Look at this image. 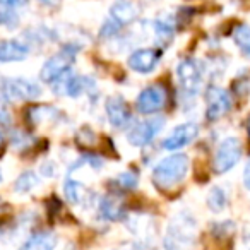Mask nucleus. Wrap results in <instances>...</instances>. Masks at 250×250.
<instances>
[{"instance_id": "nucleus-1", "label": "nucleus", "mask_w": 250, "mask_h": 250, "mask_svg": "<svg viewBox=\"0 0 250 250\" xmlns=\"http://www.w3.org/2000/svg\"><path fill=\"white\" fill-rule=\"evenodd\" d=\"M197 240V221L188 211H178L165 231V250H192Z\"/></svg>"}, {"instance_id": "nucleus-2", "label": "nucleus", "mask_w": 250, "mask_h": 250, "mask_svg": "<svg viewBox=\"0 0 250 250\" xmlns=\"http://www.w3.org/2000/svg\"><path fill=\"white\" fill-rule=\"evenodd\" d=\"M187 171H188L187 154H184V153L171 154V156L161 160L160 163L154 167L151 180H153L154 187L167 192V190H170V188L177 187L185 178Z\"/></svg>"}, {"instance_id": "nucleus-3", "label": "nucleus", "mask_w": 250, "mask_h": 250, "mask_svg": "<svg viewBox=\"0 0 250 250\" xmlns=\"http://www.w3.org/2000/svg\"><path fill=\"white\" fill-rule=\"evenodd\" d=\"M77 52H79V48L74 43L62 46L55 55H52L43 63L42 70H40V79L45 84H55L65 76H69L70 69L76 62Z\"/></svg>"}, {"instance_id": "nucleus-4", "label": "nucleus", "mask_w": 250, "mask_h": 250, "mask_svg": "<svg viewBox=\"0 0 250 250\" xmlns=\"http://www.w3.org/2000/svg\"><path fill=\"white\" fill-rule=\"evenodd\" d=\"M243 153L242 141L238 137H226L219 143L218 149L212 158V168H214V173L223 175L226 171H229L236 163L240 161Z\"/></svg>"}, {"instance_id": "nucleus-5", "label": "nucleus", "mask_w": 250, "mask_h": 250, "mask_svg": "<svg viewBox=\"0 0 250 250\" xmlns=\"http://www.w3.org/2000/svg\"><path fill=\"white\" fill-rule=\"evenodd\" d=\"M177 77L180 89L187 96H195L202 86V67L197 60L184 59L177 65Z\"/></svg>"}, {"instance_id": "nucleus-6", "label": "nucleus", "mask_w": 250, "mask_h": 250, "mask_svg": "<svg viewBox=\"0 0 250 250\" xmlns=\"http://www.w3.org/2000/svg\"><path fill=\"white\" fill-rule=\"evenodd\" d=\"M4 96L12 101H31L42 96V87L38 83L22 77H12V79H4L2 84Z\"/></svg>"}, {"instance_id": "nucleus-7", "label": "nucleus", "mask_w": 250, "mask_h": 250, "mask_svg": "<svg viewBox=\"0 0 250 250\" xmlns=\"http://www.w3.org/2000/svg\"><path fill=\"white\" fill-rule=\"evenodd\" d=\"M163 127H165V118L161 117H153L149 120H143L130 127L129 134H127V139L136 147L146 146V144H149L161 132Z\"/></svg>"}, {"instance_id": "nucleus-8", "label": "nucleus", "mask_w": 250, "mask_h": 250, "mask_svg": "<svg viewBox=\"0 0 250 250\" xmlns=\"http://www.w3.org/2000/svg\"><path fill=\"white\" fill-rule=\"evenodd\" d=\"M231 110V96L218 86H209L206 91V118L216 122Z\"/></svg>"}, {"instance_id": "nucleus-9", "label": "nucleus", "mask_w": 250, "mask_h": 250, "mask_svg": "<svg viewBox=\"0 0 250 250\" xmlns=\"http://www.w3.org/2000/svg\"><path fill=\"white\" fill-rule=\"evenodd\" d=\"M165 103H167V91L160 84L144 87L136 100L137 111L143 115L156 113V111H160L165 106Z\"/></svg>"}, {"instance_id": "nucleus-10", "label": "nucleus", "mask_w": 250, "mask_h": 250, "mask_svg": "<svg viewBox=\"0 0 250 250\" xmlns=\"http://www.w3.org/2000/svg\"><path fill=\"white\" fill-rule=\"evenodd\" d=\"M127 228L130 229L134 236L143 243L144 247H149L156 240V225L151 216L146 214H134L127 218Z\"/></svg>"}, {"instance_id": "nucleus-11", "label": "nucleus", "mask_w": 250, "mask_h": 250, "mask_svg": "<svg viewBox=\"0 0 250 250\" xmlns=\"http://www.w3.org/2000/svg\"><path fill=\"white\" fill-rule=\"evenodd\" d=\"M104 111H106V117L110 120V125L115 127V129L122 130L125 127H129L130 120H132V115H130L129 104L122 96L115 94V96H110L106 100V104H104Z\"/></svg>"}, {"instance_id": "nucleus-12", "label": "nucleus", "mask_w": 250, "mask_h": 250, "mask_svg": "<svg viewBox=\"0 0 250 250\" xmlns=\"http://www.w3.org/2000/svg\"><path fill=\"white\" fill-rule=\"evenodd\" d=\"M199 134V125L195 122H185V124L177 125L170 132V136L165 137L163 147L167 151H178L190 144L192 141L197 137Z\"/></svg>"}, {"instance_id": "nucleus-13", "label": "nucleus", "mask_w": 250, "mask_h": 250, "mask_svg": "<svg viewBox=\"0 0 250 250\" xmlns=\"http://www.w3.org/2000/svg\"><path fill=\"white\" fill-rule=\"evenodd\" d=\"M161 59V53L154 48H139L136 52L130 53L129 60V67L134 70V72H139V74H149L153 72L154 69L158 67Z\"/></svg>"}, {"instance_id": "nucleus-14", "label": "nucleus", "mask_w": 250, "mask_h": 250, "mask_svg": "<svg viewBox=\"0 0 250 250\" xmlns=\"http://www.w3.org/2000/svg\"><path fill=\"white\" fill-rule=\"evenodd\" d=\"M31 53V48L21 40H4L0 42V62H22Z\"/></svg>"}, {"instance_id": "nucleus-15", "label": "nucleus", "mask_w": 250, "mask_h": 250, "mask_svg": "<svg viewBox=\"0 0 250 250\" xmlns=\"http://www.w3.org/2000/svg\"><path fill=\"white\" fill-rule=\"evenodd\" d=\"M139 18V7L132 0H117L110 7V19H113L122 28Z\"/></svg>"}, {"instance_id": "nucleus-16", "label": "nucleus", "mask_w": 250, "mask_h": 250, "mask_svg": "<svg viewBox=\"0 0 250 250\" xmlns=\"http://www.w3.org/2000/svg\"><path fill=\"white\" fill-rule=\"evenodd\" d=\"M100 214L108 221H118L125 218V204L122 195L108 194L100 201Z\"/></svg>"}, {"instance_id": "nucleus-17", "label": "nucleus", "mask_w": 250, "mask_h": 250, "mask_svg": "<svg viewBox=\"0 0 250 250\" xmlns=\"http://www.w3.org/2000/svg\"><path fill=\"white\" fill-rule=\"evenodd\" d=\"M57 236L52 231H36L19 247V250H55Z\"/></svg>"}, {"instance_id": "nucleus-18", "label": "nucleus", "mask_w": 250, "mask_h": 250, "mask_svg": "<svg viewBox=\"0 0 250 250\" xmlns=\"http://www.w3.org/2000/svg\"><path fill=\"white\" fill-rule=\"evenodd\" d=\"M63 194H65V199L74 206H79V204H86L89 202L91 194L87 192V188L84 187L81 182L74 180V178H67L65 184H63Z\"/></svg>"}, {"instance_id": "nucleus-19", "label": "nucleus", "mask_w": 250, "mask_h": 250, "mask_svg": "<svg viewBox=\"0 0 250 250\" xmlns=\"http://www.w3.org/2000/svg\"><path fill=\"white\" fill-rule=\"evenodd\" d=\"M175 19L171 16H165V18H158L153 21V31H154V36H156V42L158 43H167L171 42L173 38V33H175Z\"/></svg>"}, {"instance_id": "nucleus-20", "label": "nucleus", "mask_w": 250, "mask_h": 250, "mask_svg": "<svg viewBox=\"0 0 250 250\" xmlns=\"http://www.w3.org/2000/svg\"><path fill=\"white\" fill-rule=\"evenodd\" d=\"M228 204V197L223 187H212L208 194V206L212 212H221Z\"/></svg>"}, {"instance_id": "nucleus-21", "label": "nucleus", "mask_w": 250, "mask_h": 250, "mask_svg": "<svg viewBox=\"0 0 250 250\" xmlns=\"http://www.w3.org/2000/svg\"><path fill=\"white\" fill-rule=\"evenodd\" d=\"M40 184V178L35 171H24L21 177H18V180L14 182V190L18 194H28L31 192L36 185Z\"/></svg>"}, {"instance_id": "nucleus-22", "label": "nucleus", "mask_w": 250, "mask_h": 250, "mask_svg": "<svg viewBox=\"0 0 250 250\" xmlns=\"http://www.w3.org/2000/svg\"><path fill=\"white\" fill-rule=\"evenodd\" d=\"M233 40L238 45V48L242 50V53L250 59V26L242 24L233 31Z\"/></svg>"}, {"instance_id": "nucleus-23", "label": "nucleus", "mask_w": 250, "mask_h": 250, "mask_svg": "<svg viewBox=\"0 0 250 250\" xmlns=\"http://www.w3.org/2000/svg\"><path fill=\"white\" fill-rule=\"evenodd\" d=\"M19 24V16L14 9H0V26H5L7 29H14Z\"/></svg>"}, {"instance_id": "nucleus-24", "label": "nucleus", "mask_w": 250, "mask_h": 250, "mask_svg": "<svg viewBox=\"0 0 250 250\" xmlns=\"http://www.w3.org/2000/svg\"><path fill=\"white\" fill-rule=\"evenodd\" d=\"M137 182H139V177H137L134 171H124L117 177V184L120 188L124 190H132V188L137 187Z\"/></svg>"}, {"instance_id": "nucleus-25", "label": "nucleus", "mask_w": 250, "mask_h": 250, "mask_svg": "<svg viewBox=\"0 0 250 250\" xmlns=\"http://www.w3.org/2000/svg\"><path fill=\"white\" fill-rule=\"evenodd\" d=\"M120 31H122L120 24H117L113 19H106V21L103 22V26H101V29H100V36H101V38H104V40H113Z\"/></svg>"}, {"instance_id": "nucleus-26", "label": "nucleus", "mask_w": 250, "mask_h": 250, "mask_svg": "<svg viewBox=\"0 0 250 250\" xmlns=\"http://www.w3.org/2000/svg\"><path fill=\"white\" fill-rule=\"evenodd\" d=\"M29 0H0V4L5 5L9 9H18V7H22V5L28 4Z\"/></svg>"}, {"instance_id": "nucleus-27", "label": "nucleus", "mask_w": 250, "mask_h": 250, "mask_svg": "<svg viewBox=\"0 0 250 250\" xmlns=\"http://www.w3.org/2000/svg\"><path fill=\"white\" fill-rule=\"evenodd\" d=\"M243 185H245L247 190H250V160L245 165V170H243Z\"/></svg>"}, {"instance_id": "nucleus-28", "label": "nucleus", "mask_w": 250, "mask_h": 250, "mask_svg": "<svg viewBox=\"0 0 250 250\" xmlns=\"http://www.w3.org/2000/svg\"><path fill=\"white\" fill-rule=\"evenodd\" d=\"M125 250H146V247L137 242V243H129V245L125 247Z\"/></svg>"}, {"instance_id": "nucleus-29", "label": "nucleus", "mask_w": 250, "mask_h": 250, "mask_svg": "<svg viewBox=\"0 0 250 250\" xmlns=\"http://www.w3.org/2000/svg\"><path fill=\"white\" fill-rule=\"evenodd\" d=\"M40 4L46 5V7H55V5H59L60 0H38Z\"/></svg>"}, {"instance_id": "nucleus-30", "label": "nucleus", "mask_w": 250, "mask_h": 250, "mask_svg": "<svg viewBox=\"0 0 250 250\" xmlns=\"http://www.w3.org/2000/svg\"><path fill=\"white\" fill-rule=\"evenodd\" d=\"M243 250H250V233L243 240Z\"/></svg>"}, {"instance_id": "nucleus-31", "label": "nucleus", "mask_w": 250, "mask_h": 250, "mask_svg": "<svg viewBox=\"0 0 250 250\" xmlns=\"http://www.w3.org/2000/svg\"><path fill=\"white\" fill-rule=\"evenodd\" d=\"M2 146H4V134L0 130V149H2Z\"/></svg>"}, {"instance_id": "nucleus-32", "label": "nucleus", "mask_w": 250, "mask_h": 250, "mask_svg": "<svg viewBox=\"0 0 250 250\" xmlns=\"http://www.w3.org/2000/svg\"><path fill=\"white\" fill-rule=\"evenodd\" d=\"M247 130H249V136H250V117H249V122H247Z\"/></svg>"}, {"instance_id": "nucleus-33", "label": "nucleus", "mask_w": 250, "mask_h": 250, "mask_svg": "<svg viewBox=\"0 0 250 250\" xmlns=\"http://www.w3.org/2000/svg\"><path fill=\"white\" fill-rule=\"evenodd\" d=\"M2 180H4V173H2V170H0V184H2Z\"/></svg>"}, {"instance_id": "nucleus-34", "label": "nucleus", "mask_w": 250, "mask_h": 250, "mask_svg": "<svg viewBox=\"0 0 250 250\" xmlns=\"http://www.w3.org/2000/svg\"><path fill=\"white\" fill-rule=\"evenodd\" d=\"M65 250H74V249H70V247H67V249Z\"/></svg>"}, {"instance_id": "nucleus-35", "label": "nucleus", "mask_w": 250, "mask_h": 250, "mask_svg": "<svg viewBox=\"0 0 250 250\" xmlns=\"http://www.w3.org/2000/svg\"><path fill=\"white\" fill-rule=\"evenodd\" d=\"M0 206H2V201H0Z\"/></svg>"}, {"instance_id": "nucleus-36", "label": "nucleus", "mask_w": 250, "mask_h": 250, "mask_svg": "<svg viewBox=\"0 0 250 250\" xmlns=\"http://www.w3.org/2000/svg\"><path fill=\"white\" fill-rule=\"evenodd\" d=\"M0 115H2V110H0Z\"/></svg>"}]
</instances>
